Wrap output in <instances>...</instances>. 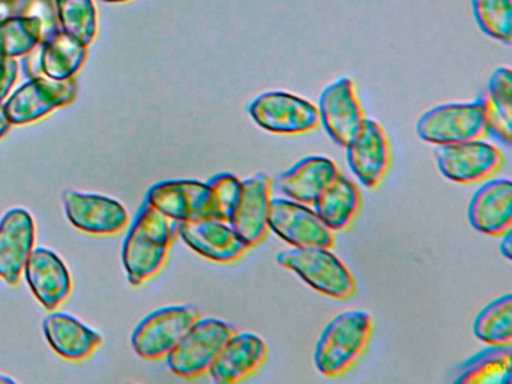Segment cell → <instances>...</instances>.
<instances>
[{"label": "cell", "mask_w": 512, "mask_h": 384, "mask_svg": "<svg viewBox=\"0 0 512 384\" xmlns=\"http://www.w3.org/2000/svg\"><path fill=\"white\" fill-rule=\"evenodd\" d=\"M436 161L446 179L469 185L490 179L502 167L503 156L496 146L479 138L437 146Z\"/></svg>", "instance_id": "30bf717a"}, {"label": "cell", "mask_w": 512, "mask_h": 384, "mask_svg": "<svg viewBox=\"0 0 512 384\" xmlns=\"http://www.w3.org/2000/svg\"><path fill=\"white\" fill-rule=\"evenodd\" d=\"M467 219L479 233L500 237L512 227V183L509 179L485 182L473 194Z\"/></svg>", "instance_id": "d6986e66"}, {"label": "cell", "mask_w": 512, "mask_h": 384, "mask_svg": "<svg viewBox=\"0 0 512 384\" xmlns=\"http://www.w3.org/2000/svg\"><path fill=\"white\" fill-rule=\"evenodd\" d=\"M206 183L214 201V218L229 222L241 198L242 180L235 174L220 173Z\"/></svg>", "instance_id": "f546056e"}, {"label": "cell", "mask_w": 512, "mask_h": 384, "mask_svg": "<svg viewBox=\"0 0 512 384\" xmlns=\"http://www.w3.org/2000/svg\"><path fill=\"white\" fill-rule=\"evenodd\" d=\"M175 233H178V222L145 201L122 248L131 285H142L163 267Z\"/></svg>", "instance_id": "6da1fadb"}, {"label": "cell", "mask_w": 512, "mask_h": 384, "mask_svg": "<svg viewBox=\"0 0 512 384\" xmlns=\"http://www.w3.org/2000/svg\"><path fill=\"white\" fill-rule=\"evenodd\" d=\"M0 383H16L14 378L5 377V375L0 374Z\"/></svg>", "instance_id": "74e56055"}, {"label": "cell", "mask_w": 512, "mask_h": 384, "mask_svg": "<svg viewBox=\"0 0 512 384\" xmlns=\"http://www.w3.org/2000/svg\"><path fill=\"white\" fill-rule=\"evenodd\" d=\"M17 17L34 18L41 29V44L61 30L58 9L53 0H17Z\"/></svg>", "instance_id": "4dcf8cb0"}, {"label": "cell", "mask_w": 512, "mask_h": 384, "mask_svg": "<svg viewBox=\"0 0 512 384\" xmlns=\"http://www.w3.org/2000/svg\"><path fill=\"white\" fill-rule=\"evenodd\" d=\"M512 372V345H488L457 369L455 383L509 384Z\"/></svg>", "instance_id": "d4e9b609"}, {"label": "cell", "mask_w": 512, "mask_h": 384, "mask_svg": "<svg viewBox=\"0 0 512 384\" xmlns=\"http://www.w3.org/2000/svg\"><path fill=\"white\" fill-rule=\"evenodd\" d=\"M416 132L425 143L436 146L479 140L487 134L484 105L479 98L473 102L437 105L419 117Z\"/></svg>", "instance_id": "5b68a950"}, {"label": "cell", "mask_w": 512, "mask_h": 384, "mask_svg": "<svg viewBox=\"0 0 512 384\" xmlns=\"http://www.w3.org/2000/svg\"><path fill=\"white\" fill-rule=\"evenodd\" d=\"M317 110L326 134L341 147L355 138L365 120L355 83L349 77L338 78L323 90Z\"/></svg>", "instance_id": "8fae6325"}, {"label": "cell", "mask_w": 512, "mask_h": 384, "mask_svg": "<svg viewBox=\"0 0 512 384\" xmlns=\"http://www.w3.org/2000/svg\"><path fill=\"white\" fill-rule=\"evenodd\" d=\"M41 44L40 24L34 18L16 17L0 24V57H22Z\"/></svg>", "instance_id": "f1b7e54d"}, {"label": "cell", "mask_w": 512, "mask_h": 384, "mask_svg": "<svg viewBox=\"0 0 512 384\" xmlns=\"http://www.w3.org/2000/svg\"><path fill=\"white\" fill-rule=\"evenodd\" d=\"M269 230L295 248H332L334 231L307 204L289 198H271Z\"/></svg>", "instance_id": "ba28073f"}, {"label": "cell", "mask_w": 512, "mask_h": 384, "mask_svg": "<svg viewBox=\"0 0 512 384\" xmlns=\"http://www.w3.org/2000/svg\"><path fill=\"white\" fill-rule=\"evenodd\" d=\"M77 98V83L53 80L49 77L31 78L5 102V110L13 125L37 122L58 108L70 105Z\"/></svg>", "instance_id": "9c48e42d"}, {"label": "cell", "mask_w": 512, "mask_h": 384, "mask_svg": "<svg viewBox=\"0 0 512 384\" xmlns=\"http://www.w3.org/2000/svg\"><path fill=\"white\" fill-rule=\"evenodd\" d=\"M146 201L176 222L214 218V201L208 183L200 180H167L152 186Z\"/></svg>", "instance_id": "7c38bea8"}, {"label": "cell", "mask_w": 512, "mask_h": 384, "mask_svg": "<svg viewBox=\"0 0 512 384\" xmlns=\"http://www.w3.org/2000/svg\"><path fill=\"white\" fill-rule=\"evenodd\" d=\"M199 318V311L193 306L157 309L140 321L131 336V345L143 359H163Z\"/></svg>", "instance_id": "8992f818"}, {"label": "cell", "mask_w": 512, "mask_h": 384, "mask_svg": "<svg viewBox=\"0 0 512 384\" xmlns=\"http://www.w3.org/2000/svg\"><path fill=\"white\" fill-rule=\"evenodd\" d=\"M277 263L284 269L292 270L317 293L332 299H349L356 293V281L352 272L331 248L293 246L278 252Z\"/></svg>", "instance_id": "3957f363"}, {"label": "cell", "mask_w": 512, "mask_h": 384, "mask_svg": "<svg viewBox=\"0 0 512 384\" xmlns=\"http://www.w3.org/2000/svg\"><path fill=\"white\" fill-rule=\"evenodd\" d=\"M35 224L26 209H11L0 219V278L10 285L20 281L34 249Z\"/></svg>", "instance_id": "e0dca14e"}, {"label": "cell", "mask_w": 512, "mask_h": 384, "mask_svg": "<svg viewBox=\"0 0 512 384\" xmlns=\"http://www.w3.org/2000/svg\"><path fill=\"white\" fill-rule=\"evenodd\" d=\"M272 179L265 173L242 180L241 198L229 224L250 248L260 245L269 231Z\"/></svg>", "instance_id": "2e32d148"}, {"label": "cell", "mask_w": 512, "mask_h": 384, "mask_svg": "<svg viewBox=\"0 0 512 384\" xmlns=\"http://www.w3.org/2000/svg\"><path fill=\"white\" fill-rule=\"evenodd\" d=\"M235 332L236 330L226 321L199 318L179 344L167 354L170 371L187 380L202 377L209 371L215 357Z\"/></svg>", "instance_id": "277c9868"}, {"label": "cell", "mask_w": 512, "mask_h": 384, "mask_svg": "<svg viewBox=\"0 0 512 384\" xmlns=\"http://www.w3.org/2000/svg\"><path fill=\"white\" fill-rule=\"evenodd\" d=\"M59 24L73 38L85 45L97 35V9L92 0H55Z\"/></svg>", "instance_id": "4316f807"}, {"label": "cell", "mask_w": 512, "mask_h": 384, "mask_svg": "<svg viewBox=\"0 0 512 384\" xmlns=\"http://www.w3.org/2000/svg\"><path fill=\"white\" fill-rule=\"evenodd\" d=\"M23 273L32 293L47 311L58 308L70 296L73 288L70 272L52 249H32Z\"/></svg>", "instance_id": "ac0fdd59"}, {"label": "cell", "mask_w": 512, "mask_h": 384, "mask_svg": "<svg viewBox=\"0 0 512 384\" xmlns=\"http://www.w3.org/2000/svg\"><path fill=\"white\" fill-rule=\"evenodd\" d=\"M373 318L361 309L332 318L314 350V365L325 377H340L356 365L370 344Z\"/></svg>", "instance_id": "7a4b0ae2"}, {"label": "cell", "mask_w": 512, "mask_h": 384, "mask_svg": "<svg viewBox=\"0 0 512 384\" xmlns=\"http://www.w3.org/2000/svg\"><path fill=\"white\" fill-rule=\"evenodd\" d=\"M19 75L16 57H0V104L10 95Z\"/></svg>", "instance_id": "d6a6232c"}, {"label": "cell", "mask_w": 512, "mask_h": 384, "mask_svg": "<svg viewBox=\"0 0 512 384\" xmlns=\"http://www.w3.org/2000/svg\"><path fill=\"white\" fill-rule=\"evenodd\" d=\"M103 2H107V3H122V2H128V0H103Z\"/></svg>", "instance_id": "f35d334b"}, {"label": "cell", "mask_w": 512, "mask_h": 384, "mask_svg": "<svg viewBox=\"0 0 512 384\" xmlns=\"http://www.w3.org/2000/svg\"><path fill=\"white\" fill-rule=\"evenodd\" d=\"M340 170L332 159L311 155L301 159L275 179L278 192L298 203H316L322 192L337 179Z\"/></svg>", "instance_id": "44dd1931"}, {"label": "cell", "mask_w": 512, "mask_h": 384, "mask_svg": "<svg viewBox=\"0 0 512 384\" xmlns=\"http://www.w3.org/2000/svg\"><path fill=\"white\" fill-rule=\"evenodd\" d=\"M472 11L485 35L511 44L512 0H472Z\"/></svg>", "instance_id": "83f0119b"}, {"label": "cell", "mask_w": 512, "mask_h": 384, "mask_svg": "<svg viewBox=\"0 0 512 384\" xmlns=\"http://www.w3.org/2000/svg\"><path fill=\"white\" fill-rule=\"evenodd\" d=\"M64 207L71 224L85 233L115 234L128 224L127 209L104 195L65 191Z\"/></svg>", "instance_id": "9a60e30c"}, {"label": "cell", "mask_w": 512, "mask_h": 384, "mask_svg": "<svg viewBox=\"0 0 512 384\" xmlns=\"http://www.w3.org/2000/svg\"><path fill=\"white\" fill-rule=\"evenodd\" d=\"M500 252H502L503 257L506 260H511L512 258V233L511 230L505 231V233L500 236Z\"/></svg>", "instance_id": "d590c367"}, {"label": "cell", "mask_w": 512, "mask_h": 384, "mask_svg": "<svg viewBox=\"0 0 512 384\" xmlns=\"http://www.w3.org/2000/svg\"><path fill=\"white\" fill-rule=\"evenodd\" d=\"M268 347L256 333H233L209 368L215 383L232 384L251 377L265 362Z\"/></svg>", "instance_id": "ffe728a7"}, {"label": "cell", "mask_w": 512, "mask_h": 384, "mask_svg": "<svg viewBox=\"0 0 512 384\" xmlns=\"http://www.w3.org/2000/svg\"><path fill=\"white\" fill-rule=\"evenodd\" d=\"M11 126H13V123H11L10 117H8L5 105L0 104V140L10 132Z\"/></svg>", "instance_id": "8d00e7d4"}, {"label": "cell", "mask_w": 512, "mask_h": 384, "mask_svg": "<svg viewBox=\"0 0 512 384\" xmlns=\"http://www.w3.org/2000/svg\"><path fill=\"white\" fill-rule=\"evenodd\" d=\"M17 17V0H0V24Z\"/></svg>", "instance_id": "e575fe53"}, {"label": "cell", "mask_w": 512, "mask_h": 384, "mask_svg": "<svg viewBox=\"0 0 512 384\" xmlns=\"http://www.w3.org/2000/svg\"><path fill=\"white\" fill-rule=\"evenodd\" d=\"M40 53L41 45L38 44L34 50H31L28 54H25V71L26 74L29 75V78L44 77L43 72H41Z\"/></svg>", "instance_id": "836d02e7"}, {"label": "cell", "mask_w": 512, "mask_h": 384, "mask_svg": "<svg viewBox=\"0 0 512 384\" xmlns=\"http://www.w3.org/2000/svg\"><path fill=\"white\" fill-rule=\"evenodd\" d=\"M473 335L487 345H512V296L505 294L481 309Z\"/></svg>", "instance_id": "484cf974"}, {"label": "cell", "mask_w": 512, "mask_h": 384, "mask_svg": "<svg viewBox=\"0 0 512 384\" xmlns=\"http://www.w3.org/2000/svg\"><path fill=\"white\" fill-rule=\"evenodd\" d=\"M43 329L50 347L68 360L88 359L103 342L100 333L64 312L46 317Z\"/></svg>", "instance_id": "7402d4cb"}, {"label": "cell", "mask_w": 512, "mask_h": 384, "mask_svg": "<svg viewBox=\"0 0 512 384\" xmlns=\"http://www.w3.org/2000/svg\"><path fill=\"white\" fill-rule=\"evenodd\" d=\"M178 234L194 252L215 263H233L250 249L232 225L220 219L178 222Z\"/></svg>", "instance_id": "5bb4252c"}, {"label": "cell", "mask_w": 512, "mask_h": 384, "mask_svg": "<svg viewBox=\"0 0 512 384\" xmlns=\"http://www.w3.org/2000/svg\"><path fill=\"white\" fill-rule=\"evenodd\" d=\"M251 119L272 134L296 135L320 125L319 110L301 96L289 92H265L248 107Z\"/></svg>", "instance_id": "52a82bcc"}, {"label": "cell", "mask_w": 512, "mask_h": 384, "mask_svg": "<svg viewBox=\"0 0 512 384\" xmlns=\"http://www.w3.org/2000/svg\"><path fill=\"white\" fill-rule=\"evenodd\" d=\"M41 45V72L53 80H71L85 65L88 45L59 30Z\"/></svg>", "instance_id": "cb8c5ba5"}, {"label": "cell", "mask_w": 512, "mask_h": 384, "mask_svg": "<svg viewBox=\"0 0 512 384\" xmlns=\"http://www.w3.org/2000/svg\"><path fill=\"white\" fill-rule=\"evenodd\" d=\"M361 204L362 197L358 186L340 173L317 198L314 212L332 231H340L352 224Z\"/></svg>", "instance_id": "603a6c76"}, {"label": "cell", "mask_w": 512, "mask_h": 384, "mask_svg": "<svg viewBox=\"0 0 512 384\" xmlns=\"http://www.w3.org/2000/svg\"><path fill=\"white\" fill-rule=\"evenodd\" d=\"M484 98L505 119L512 120V74L509 68H497L488 80Z\"/></svg>", "instance_id": "1f68e13d"}, {"label": "cell", "mask_w": 512, "mask_h": 384, "mask_svg": "<svg viewBox=\"0 0 512 384\" xmlns=\"http://www.w3.org/2000/svg\"><path fill=\"white\" fill-rule=\"evenodd\" d=\"M347 164L365 188H376L391 167V147L385 129L365 117L361 129L346 146Z\"/></svg>", "instance_id": "4fadbf2b"}]
</instances>
